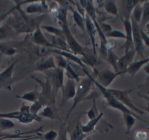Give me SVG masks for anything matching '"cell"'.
I'll return each instance as SVG.
<instances>
[{"instance_id": "cell-14", "label": "cell", "mask_w": 149, "mask_h": 140, "mask_svg": "<svg viewBox=\"0 0 149 140\" xmlns=\"http://www.w3.org/2000/svg\"><path fill=\"white\" fill-rule=\"evenodd\" d=\"M49 9V5L45 1L42 2H33L28 4L25 10V13L26 15H32V14H42L47 12Z\"/></svg>"}, {"instance_id": "cell-28", "label": "cell", "mask_w": 149, "mask_h": 140, "mask_svg": "<svg viewBox=\"0 0 149 140\" xmlns=\"http://www.w3.org/2000/svg\"><path fill=\"white\" fill-rule=\"evenodd\" d=\"M91 134H86V133L83 132L81 127H80L79 123H78L75 128H74L72 132L70 134V140H84L86 137H89Z\"/></svg>"}, {"instance_id": "cell-47", "label": "cell", "mask_w": 149, "mask_h": 140, "mask_svg": "<svg viewBox=\"0 0 149 140\" xmlns=\"http://www.w3.org/2000/svg\"><path fill=\"white\" fill-rule=\"evenodd\" d=\"M140 34H141L142 39H143V43L146 47H149V36L144 31V30L140 28Z\"/></svg>"}, {"instance_id": "cell-43", "label": "cell", "mask_w": 149, "mask_h": 140, "mask_svg": "<svg viewBox=\"0 0 149 140\" xmlns=\"http://www.w3.org/2000/svg\"><path fill=\"white\" fill-rule=\"evenodd\" d=\"M19 111L10 112H0V118H7V119H16L18 120L19 116Z\"/></svg>"}, {"instance_id": "cell-45", "label": "cell", "mask_w": 149, "mask_h": 140, "mask_svg": "<svg viewBox=\"0 0 149 140\" xmlns=\"http://www.w3.org/2000/svg\"><path fill=\"white\" fill-rule=\"evenodd\" d=\"M134 137L137 140H148V133L144 131H138L134 134Z\"/></svg>"}, {"instance_id": "cell-42", "label": "cell", "mask_w": 149, "mask_h": 140, "mask_svg": "<svg viewBox=\"0 0 149 140\" xmlns=\"http://www.w3.org/2000/svg\"><path fill=\"white\" fill-rule=\"evenodd\" d=\"M43 107H45L43 104L40 102L39 101H37L36 102L33 103L32 105L30 106V112L34 114V115H38L40 111L42 110Z\"/></svg>"}, {"instance_id": "cell-22", "label": "cell", "mask_w": 149, "mask_h": 140, "mask_svg": "<svg viewBox=\"0 0 149 140\" xmlns=\"http://www.w3.org/2000/svg\"><path fill=\"white\" fill-rule=\"evenodd\" d=\"M48 40L51 42V45H53V47L55 48L56 49L66 51V52L72 53L70 51V48H69V45H67L66 40L64 39H63V38L58 37H56L50 34V38Z\"/></svg>"}, {"instance_id": "cell-20", "label": "cell", "mask_w": 149, "mask_h": 140, "mask_svg": "<svg viewBox=\"0 0 149 140\" xmlns=\"http://www.w3.org/2000/svg\"><path fill=\"white\" fill-rule=\"evenodd\" d=\"M102 117L103 112H100L95 118H94L92 120H89V121L86 125H84V124H82L79 121L78 123H79L80 127H81L83 132L86 133V134H93V133L95 132L96 126H97L98 123L100 121V120L102 118Z\"/></svg>"}, {"instance_id": "cell-51", "label": "cell", "mask_w": 149, "mask_h": 140, "mask_svg": "<svg viewBox=\"0 0 149 140\" xmlns=\"http://www.w3.org/2000/svg\"><path fill=\"white\" fill-rule=\"evenodd\" d=\"M139 95H140V96L142 97V98H145V99H146V101H148V102H149V96H148L146 95V94H140Z\"/></svg>"}, {"instance_id": "cell-2", "label": "cell", "mask_w": 149, "mask_h": 140, "mask_svg": "<svg viewBox=\"0 0 149 140\" xmlns=\"http://www.w3.org/2000/svg\"><path fill=\"white\" fill-rule=\"evenodd\" d=\"M58 24L61 27L65 37L66 42L69 45L70 51L74 54V55H82L84 53V47L79 44V42L76 40V39L73 36L70 31L68 26V21H67V9L66 8H62L60 9L58 15H57Z\"/></svg>"}, {"instance_id": "cell-1", "label": "cell", "mask_w": 149, "mask_h": 140, "mask_svg": "<svg viewBox=\"0 0 149 140\" xmlns=\"http://www.w3.org/2000/svg\"><path fill=\"white\" fill-rule=\"evenodd\" d=\"M31 1H24V2H13L17 6V10L19 12L18 15H10L8 16L6 24L12 27L15 31L17 35L20 34H29L35 31L38 26H40L44 15L40 17L31 18L25 13L21 9V6L25 4H29Z\"/></svg>"}, {"instance_id": "cell-53", "label": "cell", "mask_w": 149, "mask_h": 140, "mask_svg": "<svg viewBox=\"0 0 149 140\" xmlns=\"http://www.w3.org/2000/svg\"><path fill=\"white\" fill-rule=\"evenodd\" d=\"M146 27H147V28H148V33H146V34H147L149 36V24L146 26Z\"/></svg>"}, {"instance_id": "cell-25", "label": "cell", "mask_w": 149, "mask_h": 140, "mask_svg": "<svg viewBox=\"0 0 149 140\" xmlns=\"http://www.w3.org/2000/svg\"><path fill=\"white\" fill-rule=\"evenodd\" d=\"M18 52L16 46L10 43V42H0V53L8 56H13Z\"/></svg>"}, {"instance_id": "cell-11", "label": "cell", "mask_w": 149, "mask_h": 140, "mask_svg": "<svg viewBox=\"0 0 149 140\" xmlns=\"http://www.w3.org/2000/svg\"><path fill=\"white\" fill-rule=\"evenodd\" d=\"M30 107L27 106L25 104H23L19 110V116H18V122L23 124H29L33 121L41 122L42 120V117L39 115H34L30 112Z\"/></svg>"}, {"instance_id": "cell-44", "label": "cell", "mask_w": 149, "mask_h": 140, "mask_svg": "<svg viewBox=\"0 0 149 140\" xmlns=\"http://www.w3.org/2000/svg\"><path fill=\"white\" fill-rule=\"evenodd\" d=\"M94 100V103H93V106L87 112V116L88 118H89V120H92L94 118H95L97 115H99L97 113V107H96V102H95V99H93Z\"/></svg>"}, {"instance_id": "cell-18", "label": "cell", "mask_w": 149, "mask_h": 140, "mask_svg": "<svg viewBox=\"0 0 149 140\" xmlns=\"http://www.w3.org/2000/svg\"><path fill=\"white\" fill-rule=\"evenodd\" d=\"M33 42L36 45H39L40 47H46V48H54L51 42L48 40V38L45 36L42 32L40 26H38L33 33L32 36Z\"/></svg>"}, {"instance_id": "cell-38", "label": "cell", "mask_w": 149, "mask_h": 140, "mask_svg": "<svg viewBox=\"0 0 149 140\" xmlns=\"http://www.w3.org/2000/svg\"><path fill=\"white\" fill-rule=\"evenodd\" d=\"M37 135L40 139L42 140H56L58 137V132L54 130H50L45 134H42L41 132L37 133Z\"/></svg>"}, {"instance_id": "cell-54", "label": "cell", "mask_w": 149, "mask_h": 140, "mask_svg": "<svg viewBox=\"0 0 149 140\" xmlns=\"http://www.w3.org/2000/svg\"><path fill=\"white\" fill-rule=\"evenodd\" d=\"M84 140H91V137H90V136H89V137H86V138L85 139H84Z\"/></svg>"}, {"instance_id": "cell-17", "label": "cell", "mask_w": 149, "mask_h": 140, "mask_svg": "<svg viewBox=\"0 0 149 140\" xmlns=\"http://www.w3.org/2000/svg\"><path fill=\"white\" fill-rule=\"evenodd\" d=\"M56 67L54 58L51 55H49V56L44 57L43 58L40 59L37 63L35 66V70L44 72L48 70L54 69Z\"/></svg>"}, {"instance_id": "cell-27", "label": "cell", "mask_w": 149, "mask_h": 140, "mask_svg": "<svg viewBox=\"0 0 149 140\" xmlns=\"http://www.w3.org/2000/svg\"><path fill=\"white\" fill-rule=\"evenodd\" d=\"M140 1H124L123 2L124 6V18H131L132 13L136 5Z\"/></svg>"}, {"instance_id": "cell-12", "label": "cell", "mask_w": 149, "mask_h": 140, "mask_svg": "<svg viewBox=\"0 0 149 140\" xmlns=\"http://www.w3.org/2000/svg\"><path fill=\"white\" fill-rule=\"evenodd\" d=\"M124 29H125L126 40L124 45L121 46V49L124 50V53L130 51L132 49H134V43H133L132 38V27L131 19L129 18H124L123 19Z\"/></svg>"}, {"instance_id": "cell-15", "label": "cell", "mask_w": 149, "mask_h": 140, "mask_svg": "<svg viewBox=\"0 0 149 140\" xmlns=\"http://www.w3.org/2000/svg\"><path fill=\"white\" fill-rule=\"evenodd\" d=\"M86 30L88 32L90 40H91V45H92V51L94 55H97V44H96V35H97V29L94 26V23L91 21L88 15L86 14Z\"/></svg>"}, {"instance_id": "cell-39", "label": "cell", "mask_w": 149, "mask_h": 140, "mask_svg": "<svg viewBox=\"0 0 149 140\" xmlns=\"http://www.w3.org/2000/svg\"><path fill=\"white\" fill-rule=\"evenodd\" d=\"M106 38H115V39H124L126 40L125 33L119 31L118 29H113L110 33L105 35Z\"/></svg>"}, {"instance_id": "cell-49", "label": "cell", "mask_w": 149, "mask_h": 140, "mask_svg": "<svg viewBox=\"0 0 149 140\" xmlns=\"http://www.w3.org/2000/svg\"><path fill=\"white\" fill-rule=\"evenodd\" d=\"M137 106H140L141 108H143L144 110H146V112H147L149 114V102H147V104H146V107L141 106V105H139V104H137Z\"/></svg>"}, {"instance_id": "cell-48", "label": "cell", "mask_w": 149, "mask_h": 140, "mask_svg": "<svg viewBox=\"0 0 149 140\" xmlns=\"http://www.w3.org/2000/svg\"><path fill=\"white\" fill-rule=\"evenodd\" d=\"M40 137L38 136H34L30 138H26V139H6L3 140H35V139H39Z\"/></svg>"}, {"instance_id": "cell-31", "label": "cell", "mask_w": 149, "mask_h": 140, "mask_svg": "<svg viewBox=\"0 0 149 140\" xmlns=\"http://www.w3.org/2000/svg\"><path fill=\"white\" fill-rule=\"evenodd\" d=\"M40 96V92L37 91V87L35 88V89L34 91H31L29 92L25 93L24 94H23L22 96H16L17 98H21V99L26 100L27 101H29V102L34 103L36 101H38V98H39Z\"/></svg>"}, {"instance_id": "cell-46", "label": "cell", "mask_w": 149, "mask_h": 140, "mask_svg": "<svg viewBox=\"0 0 149 140\" xmlns=\"http://www.w3.org/2000/svg\"><path fill=\"white\" fill-rule=\"evenodd\" d=\"M100 26L102 31L103 33L104 34V35H106V34H107L108 33H110V31L113 30L111 26H110V24H106V23H101V24H100Z\"/></svg>"}, {"instance_id": "cell-9", "label": "cell", "mask_w": 149, "mask_h": 140, "mask_svg": "<svg viewBox=\"0 0 149 140\" xmlns=\"http://www.w3.org/2000/svg\"><path fill=\"white\" fill-rule=\"evenodd\" d=\"M121 75H124V74L120 72H116L115 71H112L110 69L105 68L98 72L97 79L96 80V81L104 88H108V87L111 85L114 80Z\"/></svg>"}, {"instance_id": "cell-40", "label": "cell", "mask_w": 149, "mask_h": 140, "mask_svg": "<svg viewBox=\"0 0 149 140\" xmlns=\"http://www.w3.org/2000/svg\"><path fill=\"white\" fill-rule=\"evenodd\" d=\"M65 70H66V75H67L68 79L72 80L75 81L76 83H78V82H80L81 78H80L79 77L76 75V73L74 72V70L72 69V68L70 67V64H68V65H67V68H66Z\"/></svg>"}, {"instance_id": "cell-5", "label": "cell", "mask_w": 149, "mask_h": 140, "mask_svg": "<svg viewBox=\"0 0 149 140\" xmlns=\"http://www.w3.org/2000/svg\"><path fill=\"white\" fill-rule=\"evenodd\" d=\"M108 91L117 100L122 103L124 105H125L127 108L134 112L137 115H143L144 112L141 110L139 109L136 104L132 101L130 97V94L134 90V88H132L130 90H118V89H112V88H107Z\"/></svg>"}, {"instance_id": "cell-41", "label": "cell", "mask_w": 149, "mask_h": 140, "mask_svg": "<svg viewBox=\"0 0 149 140\" xmlns=\"http://www.w3.org/2000/svg\"><path fill=\"white\" fill-rule=\"evenodd\" d=\"M55 57L56 59V67L65 70L69 64L68 60L66 58H64V56H62V55H58V54H56Z\"/></svg>"}, {"instance_id": "cell-23", "label": "cell", "mask_w": 149, "mask_h": 140, "mask_svg": "<svg viewBox=\"0 0 149 140\" xmlns=\"http://www.w3.org/2000/svg\"><path fill=\"white\" fill-rule=\"evenodd\" d=\"M149 62V58H143V59L139 60L137 61H133L128 68L126 69L125 74H129L131 75L132 77H134L137 72H139V70L143 67V66L146 65Z\"/></svg>"}, {"instance_id": "cell-4", "label": "cell", "mask_w": 149, "mask_h": 140, "mask_svg": "<svg viewBox=\"0 0 149 140\" xmlns=\"http://www.w3.org/2000/svg\"><path fill=\"white\" fill-rule=\"evenodd\" d=\"M94 85L97 86V88H98L99 91H100L102 95L103 96V97L105 98L106 101H107V106L110 107L112 108H113V109L115 110H119L120 112H122V114L123 113L132 114V115H134L137 119L140 120V121H145L143 118H140V115H137V114L134 113V112L130 110L129 109V108H127L125 105H124L122 103H121L118 100H117L112 95V94L109 92L107 88H105L103 86H102L100 84H99L98 82L96 81L95 79H94Z\"/></svg>"}, {"instance_id": "cell-26", "label": "cell", "mask_w": 149, "mask_h": 140, "mask_svg": "<svg viewBox=\"0 0 149 140\" xmlns=\"http://www.w3.org/2000/svg\"><path fill=\"white\" fill-rule=\"evenodd\" d=\"M81 59L86 66L94 67L97 64V58H96V55H94L93 51H91V53L86 52L85 50L84 53L81 55Z\"/></svg>"}, {"instance_id": "cell-10", "label": "cell", "mask_w": 149, "mask_h": 140, "mask_svg": "<svg viewBox=\"0 0 149 140\" xmlns=\"http://www.w3.org/2000/svg\"><path fill=\"white\" fill-rule=\"evenodd\" d=\"M76 88L77 83L75 81L67 79L66 83L64 84L62 88H61V100L60 103V107H64L69 100L74 98L75 93H76Z\"/></svg>"}, {"instance_id": "cell-21", "label": "cell", "mask_w": 149, "mask_h": 140, "mask_svg": "<svg viewBox=\"0 0 149 140\" xmlns=\"http://www.w3.org/2000/svg\"><path fill=\"white\" fill-rule=\"evenodd\" d=\"M40 117L43 118H49L51 120H59L61 121L59 115L58 113V110L55 107V105H49V106H45L42 108L40 114H38Z\"/></svg>"}, {"instance_id": "cell-37", "label": "cell", "mask_w": 149, "mask_h": 140, "mask_svg": "<svg viewBox=\"0 0 149 140\" xmlns=\"http://www.w3.org/2000/svg\"><path fill=\"white\" fill-rule=\"evenodd\" d=\"M67 128H68V125L67 123L61 121L59 127V131L58 132V137L56 140H70V139H69L67 138V134H68Z\"/></svg>"}, {"instance_id": "cell-7", "label": "cell", "mask_w": 149, "mask_h": 140, "mask_svg": "<svg viewBox=\"0 0 149 140\" xmlns=\"http://www.w3.org/2000/svg\"><path fill=\"white\" fill-rule=\"evenodd\" d=\"M31 78L39 82L41 88H42V91H41V92H40L38 101L42 103L45 107L49 106V105H55L56 98L53 96L52 88H51V85L50 84L49 80L47 78H45V80L42 82L41 80H39L34 76L31 77Z\"/></svg>"}, {"instance_id": "cell-13", "label": "cell", "mask_w": 149, "mask_h": 140, "mask_svg": "<svg viewBox=\"0 0 149 140\" xmlns=\"http://www.w3.org/2000/svg\"><path fill=\"white\" fill-rule=\"evenodd\" d=\"M136 55V51L134 49H132L127 52L124 53V55L122 57H120L117 64L118 72H122L125 74V71L129 66L133 62L134 56Z\"/></svg>"}, {"instance_id": "cell-35", "label": "cell", "mask_w": 149, "mask_h": 140, "mask_svg": "<svg viewBox=\"0 0 149 140\" xmlns=\"http://www.w3.org/2000/svg\"><path fill=\"white\" fill-rule=\"evenodd\" d=\"M120 57H118L116 54L114 53L113 50H110L108 51V53H107V61H108L109 64L113 67L114 70H115L116 72H118V68H117V64H118V59H119Z\"/></svg>"}, {"instance_id": "cell-30", "label": "cell", "mask_w": 149, "mask_h": 140, "mask_svg": "<svg viewBox=\"0 0 149 140\" xmlns=\"http://www.w3.org/2000/svg\"><path fill=\"white\" fill-rule=\"evenodd\" d=\"M149 24V2H143V15L140 21V28L143 29Z\"/></svg>"}, {"instance_id": "cell-8", "label": "cell", "mask_w": 149, "mask_h": 140, "mask_svg": "<svg viewBox=\"0 0 149 140\" xmlns=\"http://www.w3.org/2000/svg\"><path fill=\"white\" fill-rule=\"evenodd\" d=\"M130 19H131L132 27V38L134 50L136 51V53L138 54L141 57L142 59H143V58H146L144 55L145 45L143 43L141 34H140V26L132 18H131Z\"/></svg>"}, {"instance_id": "cell-6", "label": "cell", "mask_w": 149, "mask_h": 140, "mask_svg": "<svg viewBox=\"0 0 149 140\" xmlns=\"http://www.w3.org/2000/svg\"><path fill=\"white\" fill-rule=\"evenodd\" d=\"M43 73L46 75V78L49 80L52 88L53 96L56 98L58 91L64 85V69L56 67L54 69L45 71Z\"/></svg>"}, {"instance_id": "cell-52", "label": "cell", "mask_w": 149, "mask_h": 140, "mask_svg": "<svg viewBox=\"0 0 149 140\" xmlns=\"http://www.w3.org/2000/svg\"><path fill=\"white\" fill-rule=\"evenodd\" d=\"M146 95L148 96H149V78H148V85H147V87H146Z\"/></svg>"}, {"instance_id": "cell-32", "label": "cell", "mask_w": 149, "mask_h": 140, "mask_svg": "<svg viewBox=\"0 0 149 140\" xmlns=\"http://www.w3.org/2000/svg\"><path fill=\"white\" fill-rule=\"evenodd\" d=\"M41 29H44L47 31V32L49 33L51 35H54V36L58 37L63 38V39L65 40V37H64V31L61 28H56V27L51 26H40Z\"/></svg>"}, {"instance_id": "cell-50", "label": "cell", "mask_w": 149, "mask_h": 140, "mask_svg": "<svg viewBox=\"0 0 149 140\" xmlns=\"http://www.w3.org/2000/svg\"><path fill=\"white\" fill-rule=\"evenodd\" d=\"M143 70L145 71L146 73H147L148 75H149V62L146 65L144 66V68H143Z\"/></svg>"}, {"instance_id": "cell-19", "label": "cell", "mask_w": 149, "mask_h": 140, "mask_svg": "<svg viewBox=\"0 0 149 140\" xmlns=\"http://www.w3.org/2000/svg\"><path fill=\"white\" fill-rule=\"evenodd\" d=\"M17 34L12 27L5 24L0 26V42H10Z\"/></svg>"}, {"instance_id": "cell-24", "label": "cell", "mask_w": 149, "mask_h": 140, "mask_svg": "<svg viewBox=\"0 0 149 140\" xmlns=\"http://www.w3.org/2000/svg\"><path fill=\"white\" fill-rule=\"evenodd\" d=\"M70 10H71L72 12L73 20H74V23L76 24V25L79 27L80 29H81L83 32H85L86 31L85 17H84L81 14H80V12L76 10V8H72V6H70Z\"/></svg>"}, {"instance_id": "cell-29", "label": "cell", "mask_w": 149, "mask_h": 140, "mask_svg": "<svg viewBox=\"0 0 149 140\" xmlns=\"http://www.w3.org/2000/svg\"><path fill=\"white\" fill-rule=\"evenodd\" d=\"M123 119L126 126V133L129 134L131 131L132 127L135 125L137 118L134 115L130 113H123Z\"/></svg>"}, {"instance_id": "cell-33", "label": "cell", "mask_w": 149, "mask_h": 140, "mask_svg": "<svg viewBox=\"0 0 149 140\" xmlns=\"http://www.w3.org/2000/svg\"><path fill=\"white\" fill-rule=\"evenodd\" d=\"M142 15H143V2H140L133 10L131 18L133 20H134L137 24H140V21H141Z\"/></svg>"}, {"instance_id": "cell-34", "label": "cell", "mask_w": 149, "mask_h": 140, "mask_svg": "<svg viewBox=\"0 0 149 140\" xmlns=\"http://www.w3.org/2000/svg\"><path fill=\"white\" fill-rule=\"evenodd\" d=\"M15 127V123L10 119L0 118V132H5L8 130L13 129Z\"/></svg>"}, {"instance_id": "cell-3", "label": "cell", "mask_w": 149, "mask_h": 140, "mask_svg": "<svg viewBox=\"0 0 149 140\" xmlns=\"http://www.w3.org/2000/svg\"><path fill=\"white\" fill-rule=\"evenodd\" d=\"M94 79L92 77H86L83 79H81L80 82L77 83V88H76V93H75V96H74V98H73V103L70 109L67 112V115H66V118H68L69 116L72 113L74 109L76 108L78 104L84 101L86 98V97L88 95L90 91L92 88L93 85H94Z\"/></svg>"}, {"instance_id": "cell-16", "label": "cell", "mask_w": 149, "mask_h": 140, "mask_svg": "<svg viewBox=\"0 0 149 140\" xmlns=\"http://www.w3.org/2000/svg\"><path fill=\"white\" fill-rule=\"evenodd\" d=\"M16 62H13L8 66L4 71L0 72V88H7L13 80V71Z\"/></svg>"}, {"instance_id": "cell-36", "label": "cell", "mask_w": 149, "mask_h": 140, "mask_svg": "<svg viewBox=\"0 0 149 140\" xmlns=\"http://www.w3.org/2000/svg\"><path fill=\"white\" fill-rule=\"evenodd\" d=\"M104 8L107 13L113 15H118V8L114 1H106L104 2Z\"/></svg>"}]
</instances>
